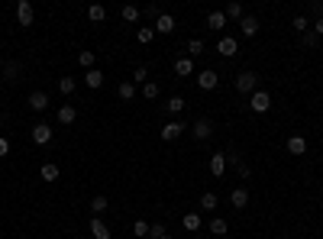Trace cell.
<instances>
[{
    "label": "cell",
    "instance_id": "cell-5",
    "mask_svg": "<svg viewBox=\"0 0 323 239\" xmlns=\"http://www.w3.org/2000/svg\"><path fill=\"white\" fill-rule=\"evenodd\" d=\"M32 16H36V13H32V4H29V0H20V4H16V23H20V26H32Z\"/></svg>",
    "mask_w": 323,
    "mask_h": 239
},
{
    "label": "cell",
    "instance_id": "cell-43",
    "mask_svg": "<svg viewBox=\"0 0 323 239\" xmlns=\"http://www.w3.org/2000/svg\"><path fill=\"white\" fill-rule=\"evenodd\" d=\"M313 32H317V36H323V16H320L317 23H313Z\"/></svg>",
    "mask_w": 323,
    "mask_h": 239
},
{
    "label": "cell",
    "instance_id": "cell-26",
    "mask_svg": "<svg viewBox=\"0 0 323 239\" xmlns=\"http://www.w3.org/2000/svg\"><path fill=\"white\" fill-rule=\"evenodd\" d=\"M103 16H107V10H103L100 4H91V7H87V20H91V23H103Z\"/></svg>",
    "mask_w": 323,
    "mask_h": 239
},
{
    "label": "cell",
    "instance_id": "cell-40",
    "mask_svg": "<svg viewBox=\"0 0 323 239\" xmlns=\"http://www.w3.org/2000/svg\"><path fill=\"white\" fill-rule=\"evenodd\" d=\"M317 32H313V29H307V32H304V36H301V42H304V46H317Z\"/></svg>",
    "mask_w": 323,
    "mask_h": 239
},
{
    "label": "cell",
    "instance_id": "cell-19",
    "mask_svg": "<svg viewBox=\"0 0 323 239\" xmlns=\"http://www.w3.org/2000/svg\"><path fill=\"white\" fill-rule=\"evenodd\" d=\"M207 26H210L213 32H220L223 26H226V16H223V10H213V13H207Z\"/></svg>",
    "mask_w": 323,
    "mask_h": 239
},
{
    "label": "cell",
    "instance_id": "cell-25",
    "mask_svg": "<svg viewBox=\"0 0 323 239\" xmlns=\"http://www.w3.org/2000/svg\"><path fill=\"white\" fill-rule=\"evenodd\" d=\"M217 203H220V200H217V194H213V191L200 194V210H210V214H213V210H217Z\"/></svg>",
    "mask_w": 323,
    "mask_h": 239
},
{
    "label": "cell",
    "instance_id": "cell-36",
    "mask_svg": "<svg viewBox=\"0 0 323 239\" xmlns=\"http://www.w3.org/2000/svg\"><path fill=\"white\" fill-rule=\"evenodd\" d=\"M42 178H46V181H55V178H58V165H55V162H46V165H42Z\"/></svg>",
    "mask_w": 323,
    "mask_h": 239
},
{
    "label": "cell",
    "instance_id": "cell-7",
    "mask_svg": "<svg viewBox=\"0 0 323 239\" xmlns=\"http://www.w3.org/2000/svg\"><path fill=\"white\" fill-rule=\"evenodd\" d=\"M155 32H162V36H168V32H174V16L171 13H159V20L152 23Z\"/></svg>",
    "mask_w": 323,
    "mask_h": 239
},
{
    "label": "cell",
    "instance_id": "cell-21",
    "mask_svg": "<svg viewBox=\"0 0 323 239\" xmlns=\"http://www.w3.org/2000/svg\"><path fill=\"white\" fill-rule=\"evenodd\" d=\"M223 16H226V20H242V16H246V10H242V4H239V0H233V4H226Z\"/></svg>",
    "mask_w": 323,
    "mask_h": 239
},
{
    "label": "cell",
    "instance_id": "cell-35",
    "mask_svg": "<svg viewBox=\"0 0 323 239\" xmlns=\"http://www.w3.org/2000/svg\"><path fill=\"white\" fill-rule=\"evenodd\" d=\"M197 55H204V42H200V39H191V42H188V58H197Z\"/></svg>",
    "mask_w": 323,
    "mask_h": 239
},
{
    "label": "cell",
    "instance_id": "cell-33",
    "mask_svg": "<svg viewBox=\"0 0 323 239\" xmlns=\"http://www.w3.org/2000/svg\"><path fill=\"white\" fill-rule=\"evenodd\" d=\"M75 87H78V84H75V78H68V75H65V78H58V91H62L65 97H68V94H75Z\"/></svg>",
    "mask_w": 323,
    "mask_h": 239
},
{
    "label": "cell",
    "instance_id": "cell-12",
    "mask_svg": "<svg viewBox=\"0 0 323 239\" xmlns=\"http://www.w3.org/2000/svg\"><path fill=\"white\" fill-rule=\"evenodd\" d=\"M29 107L36 110V113H42V110L49 107V94H46V91H32V94H29Z\"/></svg>",
    "mask_w": 323,
    "mask_h": 239
},
{
    "label": "cell",
    "instance_id": "cell-32",
    "mask_svg": "<svg viewBox=\"0 0 323 239\" xmlns=\"http://www.w3.org/2000/svg\"><path fill=\"white\" fill-rule=\"evenodd\" d=\"M149 239H174V236H171L162 223H155V226H149Z\"/></svg>",
    "mask_w": 323,
    "mask_h": 239
},
{
    "label": "cell",
    "instance_id": "cell-6",
    "mask_svg": "<svg viewBox=\"0 0 323 239\" xmlns=\"http://www.w3.org/2000/svg\"><path fill=\"white\" fill-rule=\"evenodd\" d=\"M32 143L36 146H49L52 143V126L49 123H36V126H32Z\"/></svg>",
    "mask_w": 323,
    "mask_h": 239
},
{
    "label": "cell",
    "instance_id": "cell-16",
    "mask_svg": "<svg viewBox=\"0 0 323 239\" xmlns=\"http://www.w3.org/2000/svg\"><path fill=\"white\" fill-rule=\"evenodd\" d=\"M288 152H291V155H304V152H307V139H304V136H288Z\"/></svg>",
    "mask_w": 323,
    "mask_h": 239
},
{
    "label": "cell",
    "instance_id": "cell-34",
    "mask_svg": "<svg viewBox=\"0 0 323 239\" xmlns=\"http://www.w3.org/2000/svg\"><path fill=\"white\" fill-rule=\"evenodd\" d=\"M78 65H81L84 72H91L94 68V52H78Z\"/></svg>",
    "mask_w": 323,
    "mask_h": 239
},
{
    "label": "cell",
    "instance_id": "cell-10",
    "mask_svg": "<svg viewBox=\"0 0 323 239\" xmlns=\"http://www.w3.org/2000/svg\"><path fill=\"white\" fill-rule=\"evenodd\" d=\"M217 84H220L217 72H200V75H197V87H200V91H213Z\"/></svg>",
    "mask_w": 323,
    "mask_h": 239
},
{
    "label": "cell",
    "instance_id": "cell-37",
    "mask_svg": "<svg viewBox=\"0 0 323 239\" xmlns=\"http://www.w3.org/2000/svg\"><path fill=\"white\" fill-rule=\"evenodd\" d=\"M142 97H146V100H155V97H159V84H155V81H146V84H142Z\"/></svg>",
    "mask_w": 323,
    "mask_h": 239
},
{
    "label": "cell",
    "instance_id": "cell-30",
    "mask_svg": "<svg viewBox=\"0 0 323 239\" xmlns=\"http://www.w3.org/2000/svg\"><path fill=\"white\" fill-rule=\"evenodd\" d=\"M120 13H123V20H126V23H139V16H142V10H139V7H129V4H126Z\"/></svg>",
    "mask_w": 323,
    "mask_h": 239
},
{
    "label": "cell",
    "instance_id": "cell-42",
    "mask_svg": "<svg viewBox=\"0 0 323 239\" xmlns=\"http://www.w3.org/2000/svg\"><path fill=\"white\" fill-rule=\"evenodd\" d=\"M7 155H10V139L0 136V158H7Z\"/></svg>",
    "mask_w": 323,
    "mask_h": 239
},
{
    "label": "cell",
    "instance_id": "cell-1",
    "mask_svg": "<svg viewBox=\"0 0 323 239\" xmlns=\"http://www.w3.org/2000/svg\"><path fill=\"white\" fill-rule=\"evenodd\" d=\"M233 84H236L239 94H249V97H252V94L259 91V75H256V72H239Z\"/></svg>",
    "mask_w": 323,
    "mask_h": 239
},
{
    "label": "cell",
    "instance_id": "cell-2",
    "mask_svg": "<svg viewBox=\"0 0 323 239\" xmlns=\"http://www.w3.org/2000/svg\"><path fill=\"white\" fill-rule=\"evenodd\" d=\"M191 136H194L197 143H207V139L213 136V123L207 120V117H200V120H194V126H191Z\"/></svg>",
    "mask_w": 323,
    "mask_h": 239
},
{
    "label": "cell",
    "instance_id": "cell-27",
    "mask_svg": "<svg viewBox=\"0 0 323 239\" xmlns=\"http://www.w3.org/2000/svg\"><path fill=\"white\" fill-rule=\"evenodd\" d=\"M107 207H110V200L103 197V194H97V197L91 200V214H94V217H100V214H103V210H107Z\"/></svg>",
    "mask_w": 323,
    "mask_h": 239
},
{
    "label": "cell",
    "instance_id": "cell-3",
    "mask_svg": "<svg viewBox=\"0 0 323 239\" xmlns=\"http://www.w3.org/2000/svg\"><path fill=\"white\" fill-rule=\"evenodd\" d=\"M249 110L252 113H268L272 110V97H268V91H256L249 97Z\"/></svg>",
    "mask_w": 323,
    "mask_h": 239
},
{
    "label": "cell",
    "instance_id": "cell-24",
    "mask_svg": "<svg viewBox=\"0 0 323 239\" xmlns=\"http://www.w3.org/2000/svg\"><path fill=\"white\" fill-rule=\"evenodd\" d=\"M152 39H155V29H152V26H139V29H136V42H142V46H149Z\"/></svg>",
    "mask_w": 323,
    "mask_h": 239
},
{
    "label": "cell",
    "instance_id": "cell-41",
    "mask_svg": "<svg viewBox=\"0 0 323 239\" xmlns=\"http://www.w3.org/2000/svg\"><path fill=\"white\" fill-rule=\"evenodd\" d=\"M310 16H317V20L323 16V0H313L310 4Z\"/></svg>",
    "mask_w": 323,
    "mask_h": 239
},
{
    "label": "cell",
    "instance_id": "cell-15",
    "mask_svg": "<svg viewBox=\"0 0 323 239\" xmlns=\"http://www.w3.org/2000/svg\"><path fill=\"white\" fill-rule=\"evenodd\" d=\"M91 236H94V239H110V226L103 223L100 217H94V220H91Z\"/></svg>",
    "mask_w": 323,
    "mask_h": 239
},
{
    "label": "cell",
    "instance_id": "cell-18",
    "mask_svg": "<svg viewBox=\"0 0 323 239\" xmlns=\"http://www.w3.org/2000/svg\"><path fill=\"white\" fill-rule=\"evenodd\" d=\"M84 84L97 91V87L103 84V72H100V68H91V72H84Z\"/></svg>",
    "mask_w": 323,
    "mask_h": 239
},
{
    "label": "cell",
    "instance_id": "cell-31",
    "mask_svg": "<svg viewBox=\"0 0 323 239\" xmlns=\"http://www.w3.org/2000/svg\"><path fill=\"white\" fill-rule=\"evenodd\" d=\"M291 29H294V32H301V36H304V32L310 29V20H307V16H294V20H291Z\"/></svg>",
    "mask_w": 323,
    "mask_h": 239
},
{
    "label": "cell",
    "instance_id": "cell-39",
    "mask_svg": "<svg viewBox=\"0 0 323 239\" xmlns=\"http://www.w3.org/2000/svg\"><path fill=\"white\" fill-rule=\"evenodd\" d=\"M133 233H136V239H146V236H149V223H146V220H136Z\"/></svg>",
    "mask_w": 323,
    "mask_h": 239
},
{
    "label": "cell",
    "instance_id": "cell-29",
    "mask_svg": "<svg viewBox=\"0 0 323 239\" xmlns=\"http://www.w3.org/2000/svg\"><path fill=\"white\" fill-rule=\"evenodd\" d=\"M4 75H7V81H20V61H7Z\"/></svg>",
    "mask_w": 323,
    "mask_h": 239
},
{
    "label": "cell",
    "instance_id": "cell-4",
    "mask_svg": "<svg viewBox=\"0 0 323 239\" xmlns=\"http://www.w3.org/2000/svg\"><path fill=\"white\" fill-rule=\"evenodd\" d=\"M185 129H188V126H185L181 120H168V123L162 126V139H165V143H174V139H178Z\"/></svg>",
    "mask_w": 323,
    "mask_h": 239
},
{
    "label": "cell",
    "instance_id": "cell-8",
    "mask_svg": "<svg viewBox=\"0 0 323 239\" xmlns=\"http://www.w3.org/2000/svg\"><path fill=\"white\" fill-rule=\"evenodd\" d=\"M174 75H178V78H191V75H194V58H188V55L174 58Z\"/></svg>",
    "mask_w": 323,
    "mask_h": 239
},
{
    "label": "cell",
    "instance_id": "cell-38",
    "mask_svg": "<svg viewBox=\"0 0 323 239\" xmlns=\"http://www.w3.org/2000/svg\"><path fill=\"white\" fill-rule=\"evenodd\" d=\"M133 78H136L133 84H146V81H149V68H146V65H136V72H133Z\"/></svg>",
    "mask_w": 323,
    "mask_h": 239
},
{
    "label": "cell",
    "instance_id": "cell-14",
    "mask_svg": "<svg viewBox=\"0 0 323 239\" xmlns=\"http://www.w3.org/2000/svg\"><path fill=\"white\" fill-rule=\"evenodd\" d=\"M230 203H233L236 210H242V207L249 203V191H246V188H233V191H230Z\"/></svg>",
    "mask_w": 323,
    "mask_h": 239
},
{
    "label": "cell",
    "instance_id": "cell-9",
    "mask_svg": "<svg viewBox=\"0 0 323 239\" xmlns=\"http://www.w3.org/2000/svg\"><path fill=\"white\" fill-rule=\"evenodd\" d=\"M236 49H239V42L233 39V36H223L220 42H217V52H220L223 58H233V55H236Z\"/></svg>",
    "mask_w": 323,
    "mask_h": 239
},
{
    "label": "cell",
    "instance_id": "cell-23",
    "mask_svg": "<svg viewBox=\"0 0 323 239\" xmlns=\"http://www.w3.org/2000/svg\"><path fill=\"white\" fill-rule=\"evenodd\" d=\"M210 233H213V236H226V233H230V223H226L223 217H213V220H210Z\"/></svg>",
    "mask_w": 323,
    "mask_h": 239
},
{
    "label": "cell",
    "instance_id": "cell-11",
    "mask_svg": "<svg viewBox=\"0 0 323 239\" xmlns=\"http://www.w3.org/2000/svg\"><path fill=\"white\" fill-rule=\"evenodd\" d=\"M223 172H226V152H213L210 155V175H213V178H220Z\"/></svg>",
    "mask_w": 323,
    "mask_h": 239
},
{
    "label": "cell",
    "instance_id": "cell-17",
    "mask_svg": "<svg viewBox=\"0 0 323 239\" xmlns=\"http://www.w3.org/2000/svg\"><path fill=\"white\" fill-rule=\"evenodd\" d=\"M185 107H188V100H185V97H181V94H174V97H168V104H165V110H168L171 117H178V113L185 110Z\"/></svg>",
    "mask_w": 323,
    "mask_h": 239
},
{
    "label": "cell",
    "instance_id": "cell-13",
    "mask_svg": "<svg viewBox=\"0 0 323 239\" xmlns=\"http://www.w3.org/2000/svg\"><path fill=\"white\" fill-rule=\"evenodd\" d=\"M75 120H78V110L71 104H62V107H58V123H62V126H71Z\"/></svg>",
    "mask_w": 323,
    "mask_h": 239
},
{
    "label": "cell",
    "instance_id": "cell-22",
    "mask_svg": "<svg viewBox=\"0 0 323 239\" xmlns=\"http://www.w3.org/2000/svg\"><path fill=\"white\" fill-rule=\"evenodd\" d=\"M181 226H185L188 233H197L200 229V214H185L181 217Z\"/></svg>",
    "mask_w": 323,
    "mask_h": 239
},
{
    "label": "cell",
    "instance_id": "cell-20",
    "mask_svg": "<svg viewBox=\"0 0 323 239\" xmlns=\"http://www.w3.org/2000/svg\"><path fill=\"white\" fill-rule=\"evenodd\" d=\"M239 29H242V36H256V32H259V20H256V16H242Z\"/></svg>",
    "mask_w": 323,
    "mask_h": 239
},
{
    "label": "cell",
    "instance_id": "cell-28",
    "mask_svg": "<svg viewBox=\"0 0 323 239\" xmlns=\"http://www.w3.org/2000/svg\"><path fill=\"white\" fill-rule=\"evenodd\" d=\"M117 94H120V100H133V97H136V84L133 81H123V84L117 87Z\"/></svg>",
    "mask_w": 323,
    "mask_h": 239
}]
</instances>
